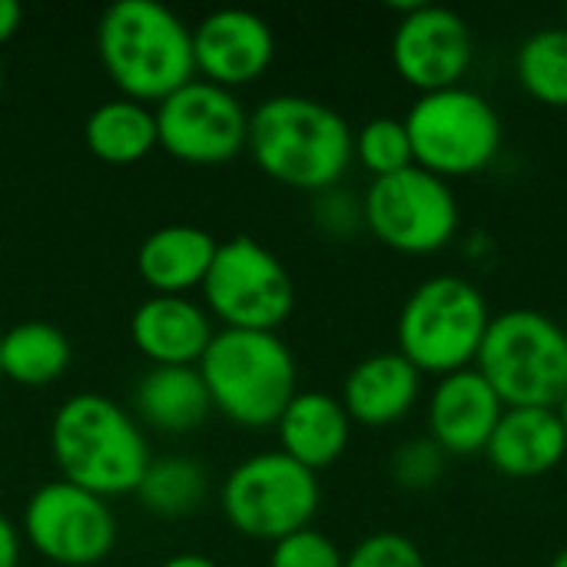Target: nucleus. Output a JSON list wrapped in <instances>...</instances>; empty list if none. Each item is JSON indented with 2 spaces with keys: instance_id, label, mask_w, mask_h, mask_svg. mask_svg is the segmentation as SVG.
<instances>
[{
  "instance_id": "obj_33",
  "label": "nucleus",
  "mask_w": 567,
  "mask_h": 567,
  "mask_svg": "<svg viewBox=\"0 0 567 567\" xmlns=\"http://www.w3.org/2000/svg\"><path fill=\"white\" fill-rule=\"evenodd\" d=\"M159 567H219L213 558H206V555H196V551H183V555H173V558H166Z\"/></svg>"
},
{
  "instance_id": "obj_2",
  "label": "nucleus",
  "mask_w": 567,
  "mask_h": 567,
  "mask_svg": "<svg viewBox=\"0 0 567 567\" xmlns=\"http://www.w3.org/2000/svg\"><path fill=\"white\" fill-rule=\"evenodd\" d=\"M96 53L116 90L146 106L196 80L193 30L156 0L106 7L96 23Z\"/></svg>"
},
{
  "instance_id": "obj_25",
  "label": "nucleus",
  "mask_w": 567,
  "mask_h": 567,
  "mask_svg": "<svg viewBox=\"0 0 567 567\" xmlns=\"http://www.w3.org/2000/svg\"><path fill=\"white\" fill-rule=\"evenodd\" d=\"M209 492V475L199 462L183 458V455H169L159 462H150L136 498L150 515L159 518H183L193 515L203 498Z\"/></svg>"
},
{
  "instance_id": "obj_3",
  "label": "nucleus",
  "mask_w": 567,
  "mask_h": 567,
  "mask_svg": "<svg viewBox=\"0 0 567 567\" xmlns=\"http://www.w3.org/2000/svg\"><path fill=\"white\" fill-rule=\"evenodd\" d=\"M50 452L63 482L100 498L136 495L150 449L133 415L106 395H70L50 422Z\"/></svg>"
},
{
  "instance_id": "obj_28",
  "label": "nucleus",
  "mask_w": 567,
  "mask_h": 567,
  "mask_svg": "<svg viewBox=\"0 0 567 567\" xmlns=\"http://www.w3.org/2000/svg\"><path fill=\"white\" fill-rule=\"evenodd\" d=\"M269 567H346V555L329 535L302 528L272 545Z\"/></svg>"
},
{
  "instance_id": "obj_6",
  "label": "nucleus",
  "mask_w": 567,
  "mask_h": 567,
  "mask_svg": "<svg viewBox=\"0 0 567 567\" xmlns=\"http://www.w3.org/2000/svg\"><path fill=\"white\" fill-rule=\"evenodd\" d=\"M475 369L505 409H558L567 395V329L538 309L492 316Z\"/></svg>"
},
{
  "instance_id": "obj_30",
  "label": "nucleus",
  "mask_w": 567,
  "mask_h": 567,
  "mask_svg": "<svg viewBox=\"0 0 567 567\" xmlns=\"http://www.w3.org/2000/svg\"><path fill=\"white\" fill-rule=\"evenodd\" d=\"M346 567H429V561L412 538L399 532H375L346 555Z\"/></svg>"
},
{
  "instance_id": "obj_29",
  "label": "nucleus",
  "mask_w": 567,
  "mask_h": 567,
  "mask_svg": "<svg viewBox=\"0 0 567 567\" xmlns=\"http://www.w3.org/2000/svg\"><path fill=\"white\" fill-rule=\"evenodd\" d=\"M312 223L329 239H352L359 229H365L362 196H355V193H349L342 186H332V189L316 193Z\"/></svg>"
},
{
  "instance_id": "obj_20",
  "label": "nucleus",
  "mask_w": 567,
  "mask_h": 567,
  "mask_svg": "<svg viewBox=\"0 0 567 567\" xmlns=\"http://www.w3.org/2000/svg\"><path fill=\"white\" fill-rule=\"evenodd\" d=\"M219 243L213 233L186 223L153 229L136 249V272L153 289V296H186L203 289Z\"/></svg>"
},
{
  "instance_id": "obj_11",
  "label": "nucleus",
  "mask_w": 567,
  "mask_h": 567,
  "mask_svg": "<svg viewBox=\"0 0 567 567\" xmlns=\"http://www.w3.org/2000/svg\"><path fill=\"white\" fill-rule=\"evenodd\" d=\"M159 146L189 166H223L249 143V113L233 90L189 80L156 103Z\"/></svg>"
},
{
  "instance_id": "obj_10",
  "label": "nucleus",
  "mask_w": 567,
  "mask_h": 567,
  "mask_svg": "<svg viewBox=\"0 0 567 567\" xmlns=\"http://www.w3.org/2000/svg\"><path fill=\"white\" fill-rule=\"evenodd\" d=\"M362 213L365 229L405 256H432L462 229V203L452 183L422 166L372 179L362 196Z\"/></svg>"
},
{
  "instance_id": "obj_36",
  "label": "nucleus",
  "mask_w": 567,
  "mask_h": 567,
  "mask_svg": "<svg viewBox=\"0 0 567 567\" xmlns=\"http://www.w3.org/2000/svg\"><path fill=\"white\" fill-rule=\"evenodd\" d=\"M0 86H3V70H0Z\"/></svg>"
},
{
  "instance_id": "obj_8",
  "label": "nucleus",
  "mask_w": 567,
  "mask_h": 567,
  "mask_svg": "<svg viewBox=\"0 0 567 567\" xmlns=\"http://www.w3.org/2000/svg\"><path fill=\"white\" fill-rule=\"evenodd\" d=\"M319 502L322 488L316 472L302 468L279 449L239 462L219 488V505L229 528L243 538L269 545L312 528Z\"/></svg>"
},
{
  "instance_id": "obj_9",
  "label": "nucleus",
  "mask_w": 567,
  "mask_h": 567,
  "mask_svg": "<svg viewBox=\"0 0 567 567\" xmlns=\"http://www.w3.org/2000/svg\"><path fill=\"white\" fill-rule=\"evenodd\" d=\"M203 302L223 329L276 332L296 309V282L282 259L252 236L219 243L203 279Z\"/></svg>"
},
{
  "instance_id": "obj_17",
  "label": "nucleus",
  "mask_w": 567,
  "mask_h": 567,
  "mask_svg": "<svg viewBox=\"0 0 567 567\" xmlns=\"http://www.w3.org/2000/svg\"><path fill=\"white\" fill-rule=\"evenodd\" d=\"M422 372L399 352H375L355 362L342 382V405L352 425L385 429L402 422L422 399Z\"/></svg>"
},
{
  "instance_id": "obj_12",
  "label": "nucleus",
  "mask_w": 567,
  "mask_h": 567,
  "mask_svg": "<svg viewBox=\"0 0 567 567\" xmlns=\"http://www.w3.org/2000/svg\"><path fill=\"white\" fill-rule=\"evenodd\" d=\"M27 545L60 567H93L116 545V518L106 498L63 478L40 485L23 508Z\"/></svg>"
},
{
  "instance_id": "obj_32",
  "label": "nucleus",
  "mask_w": 567,
  "mask_h": 567,
  "mask_svg": "<svg viewBox=\"0 0 567 567\" xmlns=\"http://www.w3.org/2000/svg\"><path fill=\"white\" fill-rule=\"evenodd\" d=\"M23 23V10L13 0H0V43H7Z\"/></svg>"
},
{
  "instance_id": "obj_23",
  "label": "nucleus",
  "mask_w": 567,
  "mask_h": 567,
  "mask_svg": "<svg viewBox=\"0 0 567 567\" xmlns=\"http://www.w3.org/2000/svg\"><path fill=\"white\" fill-rule=\"evenodd\" d=\"M70 339L50 322H20L0 336V375L17 385H50L70 369Z\"/></svg>"
},
{
  "instance_id": "obj_27",
  "label": "nucleus",
  "mask_w": 567,
  "mask_h": 567,
  "mask_svg": "<svg viewBox=\"0 0 567 567\" xmlns=\"http://www.w3.org/2000/svg\"><path fill=\"white\" fill-rule=\"evenodd\" d=\"M445 462H449V455L425 435V439H409V442H402V445L395 449L389 468H392L395 485H402V488H409V492H425V488H432V485L442 478Z\"/></svg>"
},
{
  "instance_id": "obj_26",
  "label": "nucleus",
  "mask_w": 567,
  "mask_h": 567,
  "mask_svg": "<svg viewBox=\"0 0 567 567\" xmlns=\"http://www.w3.org/2000/svg\"><path fill=\"white\" fill-rule=\"evenodd\" d=\"M352 156L362 163L365 173H372V179L395 176V173L415 166L405 120H399V116H375V120L362 123L355 130V136H352Z\"/></svg>"
},
{
  "instance_id": "obj_13",
  "label": "nucleus",
  "mask_w": 567,
  "mask_h": 567,
  "mask_svg": "<svg viewBox=\"0 0 567 567\" xmlns=\"http://www.w3.org/2000/svg\"><path fill=\"white\" fill-rule=\"evenodd\" d=\"M392 33V66L419 93L458 86L475 60L468 20L439 3H402Z\"/></svg>"
},
{
  "instance_id": "obj_21",
  "label": "nucleus",
  "mask_w": 567,
  "mask_h": 567,
  "mask_svg": "<svg viewBox=\"0 0 567 567\" xmlns=\"http://www.w3.org/2000/svg\"><path fill=\"white\" fill-rule=\"evenodd\" d=\"M136 415L166 435H186L213 412L206 382L196 365H153L133 395Z\"/></svg>"
},
{
  "instance_id": "obj_18",
  "label": "nucleus",
  "mask_w": 567,
  "mask_h": 567,
  "mask_svg": "<svg viewBox=\"0 0 567 567\" xmlns=\"http://www.w3.org/2000/svg\"><path fill=\"white\" fill-rule=\"evenodd\" d=\"M488 465L505 478H542L567 458V439L558 409H505L498 429L485 445Z\"/></svg>"
},
{
  "instance_id": "obj_4",
  "label": "nucleus",
  "mask_w": 567,
  "mask_h": 567,
  "mask_svg": "<svg viewBox=\"0 0 567 567\" xmlns=\"http://www.w3.org/2000/svg\"><path fill=\"white\" fill-rule=\"evenodd\" d=\"M213 409L239 429H269L299 392V372L279 332L219 329L199 359Z\"/></svg>"
},
{
  "instance_id": "obj_15",
  "label": "nucleus",
  "mask_w": 567,
  "mask_h": 567,
  "mask_svg": "<svg viewBox=\"0 0 567 567\" xmlns=\"http://www.w3.org/2000/svg\"><path fill=\"white\" fill-rule=\"evenodd\" d=\"M502 415H505V402L475 365L442 375L425 402L429 439L449 458L485 455V445L498 429Z\"/></svg>"
},
{
  "instance_id": "obj_16",
  "label": "nucleus",
  "mask_w": 567,
  "mask_h": 567,
  "mask_svg": "<svg viewBox=\"0 0 567 567\" xmlns=\"http://www.w3.org/2000/svg\"><path fill=\"white\" fill-rule=\"evenodd\" d=\"M213 336V316L189 296H150L130 319V339L150 365H199Z\"/></svg>"
},
{
  "instance_id": "obj_14",
  "label": "nucleus",
  "mask_w": 567,
  "mask_h": 567,
  "mask_svg": "<svg viewBox=\"0 0 567 567\" xmlns=\"http://www.w3.org/2000/svg\"><path fill=\"white\" fill-rule=\"evenodd\" d=\"M276 56L272 27L239 7L213 10L193 27V63L206 83L236 90L256 83Z\"/></svg>"
},
{
  "instance_id": "obj_1",
  "label": "nucleus",
  "mask_w": 567,
  "mask_h": 567,
  "mask_svg": "<svg viewBox=\"0 0 567 567\" xmlns=\"http://www.w3.org/2000/svg\"><path fill=\"white\" fill-rule=\"evenodd\" d=\"M355 130L346 116L312 96L279 93L249 113V143L256 166L292 189L322 193L342 183L352 166Z\"/></svg>"
},
{
  "instance_id": "obj_31",
  "label": "nucleus",
  "mask_w": 567,
  "mask_h": 567,
  "mask_svg": "<svg viewBox=\"0 0 567 567\" xmlns=\"http://www.w3.org/2000/svg\"><path fill=\"white\" fill-rule=\"evenodd\" d=\"M20 565V532L7 515H0V567Z\"/></svg>"
},
{
  "instance_id": "obj_35",
  "label": "nucleus",
  "mask_w": 567,
  "mask_h": 567,
  "mask_svg": "<svg viewBox=\"0 0 567 567\" xmlns=\"http://www.w3.org/2000/svg\"><path fill=\"white\" fill-rule=\"evenodd\" d=\"M548 567H567V548H561V551H558V555L551 558V565H548Z\"/></svg>"
},
{
  "instance_id": "obj_24",
  "label": "nucleus",
  "mask_w": 567,
  "mask_h": 567,
  "mask_svg": "<svg viewBox=\"0 0 567 567\" xmlns=\"http://www.w3.org/2000/svg\"><path fill=\"white\" fill-rule=\"evenodd\" d=\"M515 76L542 106L567 110V27L528 33L515 53Z\"/></svg>"
},
{
  "instance_id": "obj_34",
  "label": "nucleus",
  "mask_w": 567,
  "mask_h": 567,
  "mask_svg": "<svg viewBox=\"0 0 567 567\" xmlns=\"http://www.w3.org/2000/svg\"><path fill=\"white\" fill-rule=\"evenodd\" d=\"M558 419H561V429H565V439H567V395L558 402Z\"/></svg>"
},
{
  "instance_id": "obj_22",
  "label": "nucleus",
  "mask_w": 567,
  "mask_h": 567,
  "mask_svg": "<svg viewBox=\"0 0 567 567\" xmlns=\"http://www.w3.org/2000/svg\"><path fill=\"white\" fill-rule=\"evenodd\" d=\"M83 136H86L90 153L110 166H133L159 146L156 113L146 103H136L126 96L100 103L90 113Z\"/></svg>"
},
{
  "instance_id": "obj_7",
  "label": "nucleus",
  "mask_w": 567,
  "mask_h": 567,
  "mask_svg": "<svg viewBox=\"0 0 567 567\" xmlns=\"http://www.w3.org/2000/svg\"><path fill=\"white\" fill-rule=\"evenodd\" d=\"M402 120L412 140L415 166L442 179L488 169L505 143V126L495 103L465 83L419 93Z\"/></svg>"
},
{
  "instance_id": "obj_5",
  "label": "nucleus",
  "mask_w": 567,
  "mask_h": 567,
  "mask_svg": "<svg viewBox=\"0 0 567 567\" xmlns=\"http://www.w3.org/2000/svg\"><path fill=\"white\" fill-rule=\"evenodd\" d=\"M488 322L485 292L465 276L439 272L419 282L402 302L395 342L422 375L442 379L475 365Z\"/></svg>"
},
{
  "instance_id": "obj_19",
  "label": "nucleus",
  "mask_w": 567,
  "mask_h": 567,
  "mask_svg": "<svg viewBox=\"0 0 567 567\" xmlns=\"http://www.w3.org/2000/svg\"><path fill=\"white\" fill-rule=\"evenodd\" d=\"M279 452L309 472L336 465L352 439V419L342 399L329 392H296L276 422Z\"/></svg>"
}]
</instances>
